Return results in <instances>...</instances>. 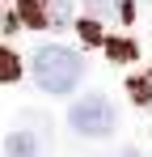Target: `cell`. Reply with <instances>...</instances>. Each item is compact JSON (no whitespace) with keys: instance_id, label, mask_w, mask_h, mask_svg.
<instances>
[{"instance_id":"obj_1","label":"cell","mask_w":152,"mask_h":157,"mask_svg":"<svg viewBox=\"0 0 152 157\" xmlns=\"http://www.w3.org/2000/svg\"><path fill=\"white\" fill-rule=\"evenodd\" d=\"M30 72H34V85L42 89V94H55V98H63V94H72L80 77H85V59L68 47H59V43H47V47H38L34 59H30Z\"/></svg>"},{"instance_id":"obj_2","label":"cell","mask_w":152,"mask_h":157,"mask_svg":"<svg viewBox=\"0 0 152 157\" xmlns=\"http://www.w3.org/2000/svg\"><path fill=\"white\" fill-rule=\"evenodd\" d=\"M68 128L76 136H85V140H106V136H114V128H118V110L101 94H85L68 110Z\"/></svg>"},{"instance_id":"obj_3","label":"cell","mask_w":152,"mask_h":157,"mask_svg":"<svg viewBox=\"0 0 152 157\" xmlns=\"http://www.w3.org/2000/svg\"><path fill=\"white\" fill-rule=\"evenodd\" d=\"M17 17L34 30H59L72 21V0H17Z\"/></svg>"},{"instance_id":"obj_4","label":"cell","mask_w":152,"mask_h":157,"mask_svg":"<svg viewBox=\"0 0 152 157\" xmlns=\"http://www.w3.org/2000/svg\"><path fill=\"white\" fill-rule=\"evenodd\" d=\"M4 157H47V136H34V132H9V140H4Z\"/></svg>"},{"instance_id":"obj_5","label":"cell","mask_w":152,"mask_h":157,"mask_svg":"<svg viewBox=\"0 0 152 157\" xmlns=\"http://www.w3.org/2000/svg\"><path fill=\"white\" fill-rule=\"evenodd\" d=\"M85 13L93 17V21H110V17H131V4L127 0H85Z\"/></svg>"},{"instance_id":"obj_6","label":"cell","mask_w":152,"mask_h":157,"mask_svg":"<svg viewBox=\"0 0 152 157\" xmlns=\"http://www.w3.org/2000/svg\"><path fill=\"white\" fill-rule=\"evenodd\" d=\"M127 89H131V98H135L139 106H152V72H148V77H139V81L131 77V81H127Z\"/></svg>"},{"instance_id":"obj_7","label":"cell","mask_w":152,"mask_h":157,"mask_svg":"<svg viewBox=\"0 0 152 157\" xmlns=\"http://www.w3.org/2000/svg\"><path fill=\"white\" fill-rule=\"evenodd\" d=\"M106 51L114 55V59H131V55H135V43H127V38H110Z\"/></svg>"},{"instance_id":"obj_8","label":"cell","mask_w":152,"mask_h":157,"mask_svg":"<svg viewBox=\"0 0 152 157\" xmlns=\"http://www.w3.org/2000/svg\"><path fill=\"white\" fill-rule=\"evenodd\" d=\"M80 34H85V43H93V47H97V43H110V38L101 34V26L93 21V17H89V21H80Z\"/></svg>"},{"instance_id":"obj_9","label":"cell","mask_w":152,"mask_h":157,"mask_svg":"<svg viewBox=\"0 0 152 157\" xmlns=\"http://www.w3.org/2000/svg\"><path fill=\"white\" fill-rule=\"evenodd\" d=\"M0 72H4V81H17V77H21V64H17L13 51H4V68H0Z\"/></svg>"},{"instance_id":"obj_10","label":"cell","mask_w":152,"mask_h":157,"mask_svg":"<svg viewBox=\"0 0 152 157\" xmlns=\"http://www.w3.org/2000/svg\"><path fill=\"white\" fill-rule=\"evenodd\" d=\"M123 157H144V153H139V149H123Z\"/></svg>"}]
</instances>
